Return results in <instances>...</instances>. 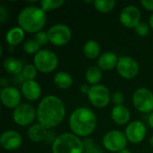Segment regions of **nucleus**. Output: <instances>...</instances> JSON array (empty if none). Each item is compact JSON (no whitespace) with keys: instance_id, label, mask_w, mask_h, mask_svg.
I'll use <instances>...</instances> for the list:
<instances>
[{"instance_id":"f257e3e1","label":"nucleus","mask_w":153,"mask_h":153,"mask_svg":"<svg viewBox=\"0 0 153 153\" xmlns=\"http://www.w3.org/2000/svg\"><path fill=\"white\" fill-rule=\"evenodd\" d=\"M65 117V104L56 96H46L38 105L37 120L47 129H51L60 125Z\"/></svg>"},{"instance_id":"f03ea898","label":"nucleus","mask_w":153,"mask_h":153,"mask_svg":"<svg viewBox=\"0 0 153 153\" xmlns=\"http://www.w3.org/2000/svg\"><path fill=\"white\" fill-rule=\"evenodd\" d=\"M69 127L72 133L78 137L91 135L97 126L95 113L85 107L76 108L69 117Z\"/></svg>"},{"instance_id":"7ed1b4c3","label":"nucleus","mask_w":153,"mask_h":153,"mask_svg":"<svg viewBox=\"0 0 153 153\" xmlns=\"http://www.w3.org/2000/svg\"><path fill=\"white\" fill-rule=\"evenodd\" d=\"M18 25L25 32L37 33L41 31L47 22L46 13L34 5H29L21 10L17 17Z\"/></svg>"},{"instance_id":"20e7f679","label":"nucleus","mask_w":153,"mask_h":153,"mask_svg":"<svg viewBox=\"0 0 153 153\" xmlns=\"http://www.w3.org/2000/svg\"><path fill=\"white\" fill-rule=\"evenodd\" d=\"M53 153H83V142L73 133H65L55 138L52 143Z\"/></svg>"},{"instance_id":"39448f33","label":"nucleus","mask_w":153,"mask_h":153,"mask_svg":"<svg viewBox=\"0 0 153 153\" xmlns=\"http://www.w3.org/2000/svg\"><path fill=\"white\" fill-rule=\"evenodd\" d=\"M33 65L39 72L49 74L57 67L58 57L54 52L48 49H40L33 57Z\"/></svg>"},{"instance_id":"423d86ee","label":"nucleus","mask_w":153,"mask_h":153,"mask_svg":"<svg viewBox=\"0 0 153 153\" xmlns=\"http://www.w3.org/2000/svg\"><path fill=\"white\" fill-rule=\"evenodd\" d=\"M133 105L141 113L153 112V92L147 88H139L133 94Z\"/></svg>"},{"instance_id":"0eeeda50","label":"nucleus","mask_w":153,"mask_h":153,"mask_svg":"<svg viewBox=\"0 0 153 153\" xmlns=\"http://www.w3.org/2000/svg\"><path fill=\"white\" fill-rule=\"evenodd\" d=\"M127 139L124 133L118 130H112L108 132L102 139L103 146L110 152H119L126 149L127 145Z\"/></svg>"},{"instance_id":"6e6552de","label":"nucleus","mask_w":153,"mask_h":153,"mask_svg":"<svg viewBox=\"0 0 153 153\" xmlns=\"http://www.w3.org/2000/svg\"><path fill=\"white\" fill-rule=\"evenodd\" d=\"M48 36L49 42L56 47H62L66 45L72 39L71 29L63 23H58L51 26L48 30Z\"/></svg>"},{"instance_id":"1a4fd4ad","label":"nucleus","mask_w":153,"mask_h":153,"mask_svg":"<svg viewBox=\"0 0 153 153\" xmlns=\"http://www.w3.org/2000/svg\"><path fill=\"white\" fill-rule=\"evenodd\" d=\"M87 96L91 104L98 108H106L111 100V95L108 89L101 84L91 86Z\"/></svg>"},{"instance_id":"9d476101","label":"nucleus","mask_w":153,"mask_h":153,"mask_svg":"<svg viewBox=\"0 0 153 153\" xmlns=\"http://www.w3.org/2000/svg\"><path fill=\"white\" fill-rule=\"evenodd\" d=\"M13 122L20 126H27L37 118V110L28 103H22L13 109L12 115Z\"/></svg>"},{"instance_id":"9b49d317","label":"nucleus","mask_w":153,"mask_h":153,"mask_svg":"<svg viewBox=\"0 0 153 153\" xmlns=\"http://www.w3.org/2000/svg\"><path fill=\"white\" fill-rule=\"evenodd\" d=\"M116 68L118 74L124 79L127 80L134 79L137 76L139 73V65L137 61L133 57L127 56H123L119 57Z\"/></svg>"},{"instance_id":"f8f14e48","label":"nucleus","mask_w":153,"mask_h":153,"mask_svg":"<svg viewBox=\"0 0 153 153\" xmlns=\"http://www.w3.org/2000/svg\"><path fill=\"white\" fill-rule=\"evenodd\" d=\"M147 129L145 125L139 120L130 122L125 131V134L128 142L134 144L140 143L146 136Z\"/></svg>"},{"instance_id":"ddd939ff","label":"nucleus","mask_w":153,"mask_h":153,"mask_svg":"<svg viewBox=\"0 0 153 153\" xmlns=\"http://www.w3.org/2000/svg\"><path fill=\"white\" fill-rule=\"evenodd\" d=\"M141 12L135 5H127L124 7L119 15L120 22L126 28L135 29L141 22Z\"/></svg>"},{"instance_id":"4468645a","label":"nucleus","mask_w":153,"mask_h":153,"mask_svg":"<svg viewBox=\"0 0 153 153\" xmlns=\"http://www.w3.org/2000/svg\"><path fill=\"white\" fill-rule=\"evenodd\" d=\"M0 96L3 105L7 108L14 109L19 105H21V92L14 87L7 86L5 88H3L1 90Z\"/></svg>"},{"instance_id":"2eb2a0df","label":"nucleus","mask_w":153,"mask_h":153,"mask_svg":"<svg viewBox=\"0 0 153 153\" xmlns=\"http://www.w3.org/2000/svg\"><path fill=\"white\" fill-rule=\"evenodd\" d=\"M0 143L3 149L6 151H14L21 147L22 143V137L16 131L7 130L1 134Z\"/></svg>"},{"instance_id":"dca6fc26","label":"nucleus","mask_w":153,"mask_h":153,"mask_svg":"<svg viewBox=\"0 0 153 153\" xmlns=\"http://www.w3.org/2000/svg\"><path fill=\"white\" fill-rule=\"evenodd\" d=\"M22 94L26 100L35 101L41 96V87L35 80L24 81L22 84Z\"/></svg>"},{"instance_id":"f3484780","label":"nucleus","mask_w":153,"mask_h":153,"mask_svg":"<svg viewBox=\"0 0 153 153\" xmlns=\"http://www.w3.org/2000/svg\"><path fill=\"white\" fill-rule=\"evenodd\" d=\"M110 116L113 122L118 126L126 125L131 117L129 109L124 105L115 106L111 110Z\"/></svg>"},{"instance_id":"a211bd4d","label":"nucleus","mask_w":153,"mask_h":153,"mask_svg":"<svg viewBox=\"0 0 153 153\" xmlns=\"http://www.w3.org/2000/svg\"><path fill=\"white\" fill-rule=\"evenodd\" d=\"M119 57L113 52H105L100 56L97 64L98 66L103 71H110L117 67Z\"/></svg>"},{"instance_id":"6ab92c4d","label":"nucleus","mask_w":153,"mask_h":153,"mask_svg":"<svg viewBox=\"0 0 153 153\" xmlns=\"http://www.w3.org/2000/svg\"><path fill=\"white\" fill-rule=\"evenodd\" d=\"M48 134V129L39 123L34 124L28 129V138L33 143H39L43 141Z\"/></svg>"},{"instance_id":"aec40b11","label":"nucleus","mask_w":153,"mask_h":153,"mask_svg":"<svg viewBox=\"0 0 153 153\" xmlns=\"http://www.w3.org/2000/svg\"><path fill=\"white\" fill-rule=\"evenodd\" d=\"M24 30L18 27L11 28L5 34V41L10 46L19 45L24 39Z\"/></svg>"},{"instance_id":"412c9836","label":"nucleus","mask_w":153,"mask_h":153,"mask_svg":"<svg viewBox=\"0 0 153 153\" xmlns=\"http://www.w3.org/2000/svg\"><path fill=\"white\" fill-rule=\"evenodd\" d=\"M3 67L4 69L11 74H19L22 72L23 65L22 63L16 57L9 56L6 57L3 62Z\"/></svg>"},{"instance_id":"4be33fe9","label":"nucleus","mask_w":153,"mask_h":153,"mask_svg":"<svg viewBox=\"0 0 153 153\" xmlns=\"http://www.w3.org/2000/svg\"><path fill=\"white\" fill-rule=\"evenodd\" d=\"M53 82H54V84L61 90L69 89L73 85V82H74L73 77L68 73L64 72V71L56 73L53 78Z\"/></svg>"},{"instance_id":"5701e85b","label":"nucleus","mask_w":153,"mask_h":153,"mask_svg":"<svg viewBox=\"0 0 153 153\" xmlns=\"http://www.w3.org/2000/svg\"><path fill=\"white\" fill-rule=\"evenodd\" d=\"M82 52L85 57L88 59H95L100 57V47L96 40L91 39L85 42L82 48Z\"/></svg>"},{"instance_id":"b1692460","label":"nucleus","mask_w":153,"mask_h":153,"mask_svg":"<svg viewBox=\"0 0 153 153\" xmlns=\"http://www.w3.org/2000/svg\"><path fill=\"white\" fill-rule=\"evenodd\" d=\"M101 78H102V72L99 66H96V65L90 66L85 73L86 82L91 86L99 84Z\"/></svg>"},{"instance_id":"393cba45","label":"nucleus","mask_w":153,"mask_h":153,"mask_svg":"<svg viewBox=\"0 0 153 153\" xmlns=\"http://www.w3.org/2000/svg\"><path fill=\"white\" fill-rule=\"evenodd\" d=\"M94 8L101 13H109L116 6L115 0H96L93 2Z\"/></svg>"},{"instance_id":"a878e982","label":"nucleus","mask_w":153,"mask_h":153,"mask_svg":"<svg viewBox=\"0 0 153 153\" xmlns=\"http://www.w3.org/2000/svg\"><path fill=\"white\" fill-rule=\"evenodd\" d=\"M65 4L64 0H41L40 8L46 13L48 11H53L58 9Z\"/></svg>"},{"instance_id":"bb28decb","label":"nucleus","mask_w":153,"mask_h":153,"mask_svg":"<svg viewBox=\"0 0 153 153\" xmlns=\"http://www.w3.org/2000/svg\"><path fill=\"white\" fill-rule=\"evenodd\" d=\"M23 51L28 55H36L40 50V46L37 43V41L33 39H28L24 42L22 46Z\"/></svg>"},{"instance_id":"cd10ccee","label":"nucleus","mask_w":153,"mask_h":153,"mask_svg":"<svg viewBox=\"0 0 153 153\" xmlns=\"http://www.w3.org/2000/svg\"><path fill=\"white\" fill-rule=\"evenodd\" d=\"M38 74V70L36 66L33 64H28L26 65L22 72V77L25 79V81H32L36 78Z\"/></svg>"},{"instance_id":"c85d7f7f","label":"nucleus","mask_w":153,"mask_h":153,"mask_svg":"<svg viewBox=\"0 0 153 153\" xmlns=\"http://www.w3.org/2000/svg\"><path fill=\"white\" fill-rule=\"evenodd\" d=\"M83 142L84 152L85 153H102V150L99 148L92 139L87 138Z\"/></svg>"},{"instance_id":"c756f323","label":"nucleus","mask_w":153,"mask_h":153,"mask_svg":"<svg viewBox=\"0 0 153 153\" xmlns=\"http://www.w3.org/2000/svg\"><path fill=\"white\" fill-rule=\"evenodd\" d=\"M34 39L37 41V43L41 47L44 45H47L48 42H49L48 36V31H39L34 35Z\"/></svg>"},{"instance_id":"7c9ffc66","label":"nucleus","mask_w":153,"mask_h":153,"mask_svg":"<svg viewBox=\"0 0 153 153\" xmlns=\"http://www.w3.org/2000/svg\"><path fill=\"white\" fill-rule=\"evenodd\" d=\"M150 25L146 22H140L135 28L136 33L141 37H146L150 32Z\"/></svg>"},{"instance_id":"2f4dec72","label":"nucleus","mask_w":153,"mask_h":153,"mask_svg":"<svg viewBox=\"0 0 153 153\" xmlns=\"http://www.w3.org/2000/svg\"><path fill=\"white\" fill-rule=\"evenodd\" d=\"M111 101L116 106L123 105V103L125 101V96L121 91H116L111 95Z\"/></svg>"},{"instance_id":"473e14b6","label":"nucleus","mask_w":153,"mask_h":153,"mask_svg":"<svg viewBox=\"0 0 153 153\" xmlns=\"http://www.w3.org/2000/svg\"><path fill=\"white\" fill-rule=\"evenodd\" d=\"M141 4L145 10L153 12V0H142Z\"/></svg>"},{"instance_id":"72a5a7b5","label":"nucleus","mask_w":153,"mask_h":153,"mask_svg":"<svg viewBox=\"0 0 153 153\" xmlns=\"http://www.w3.org/2000/svg\"><path fill=\"white\" fill-rule=\"evenodd\" d=\"M7 13H8V12H7L5 6L4 4H0V22L1 23L4 22V21L8 15Z\"/></svg>"},{"instance_id":"f704fd0d","label":"nucleus","mask_w":153,"mask_h":153,"mask_svg":"<svg viewBox=\"0 0 153 153\" xmlns=\"http://www.w3.org/2000/svg\"><path fill=\"white\" fill-rule=\"evenodd\" d=\"M0 84H1L2 89H3V88H5V87H7V86H8V81L6 80V78L2 77V78L0 79Z\"/></svg>"},{"instance_id":"c9c22d12","label":"nucleus","mask_w":153,"mask_h":153,"mask_svg":"<svg viewBox=\"0 0 153 153\" xmlns=\"http://www.w3.org/2000/svg\"><path fill=\"white\" fill-rule=\"evenodd\" d=\"M90 88H91V87H89L88 85L83 84V85L82 86L81 90H82V91L83 94H88V92H89V91H90Z\"/></svg>"},{"instance_id":"e433bc0d","label":"nucleus","mask_w":153,"mask_h":153,"mask_svg":"<svg viewBox=\"0 0 153 153\" xmlns=\"http://www.w3.org/2000/svg\"><path fill=\"white\" fill-rule=\"evenodd\" d=\"M148 123H149V126L153 129V112L151 113V115L149 116V118H148Z\"/></svg>"},{"instance_id":"4c0bfd02","label":"nucleus","mask_w":153,"mask_h":153,"mask_svg":"<svg viewBox=\"0 0 153 153\" xmlns=\"http://www.w3.org/2000/svg\"><path fill=\"white\" fill-rule=\"evenodd\" d=\"M149 23H150V27L153 30V13L150 16V19H149Z\"/></svg>"},{"instance_id":"58836bf2","label":"nucleus","mask_w":153,"mask_h":153,"mask_svg":"<svg viewBox=\"0 0 153 153\" xmlns=\"http://www.w3.org/2000/svg\"><path fill=\"white\" fill-rule=\"evenodd\" d=\"M118 153H131V152H130V151H129L128 149H126H126L122 150L121 152H119Z\"/></svg>"},{"instance_id":"ea45409f","label":"nucleus","mask_w":153,"mask_h":153,"mask_svg":"<svg viewBox=\"0 0 153 153\" xmlns=\"http://www.w3.org/2000/svg\"><path fill=\"white\" fill-rule=\"evenodd\" d=\"M150 144H151V146L153 148V135L151 137V139H150Z\"/></svg>"}]
</instances>
